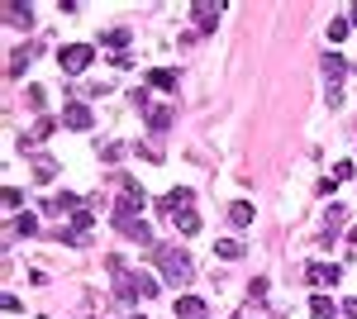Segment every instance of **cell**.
<instances>
[{"label": "cell", "mask_w": 357, "mask_h": 319, "mask_svg": "<svg viewBox=\"0 0 357 319\" xmlns=\"http://www.w3.org/2000/svg\"><path fill=\"white\" fill-rule=\"evenodd\" d=\"M5 24H14V29H29V24H34V5H19V0H10V5H5Z\"/></svg>", "instance_id": "obj_10"}, {"label": "cell", "mask_w": 357, "mask_h": 319, "mask_svg": "<svg viewBox=\"0 0 357 319\" xmlns=\"http://www.w3.org/2000/svg\"><path fill=\"white\" fill-rule=\"evenodd\" d=\"M343 219H348L343 205H329V210H324V229H329V233H338V229H343Z\"/></svg>", "instance_id": "obj_19"}, {"label": "cell", "mask_w": 357, "mask_h": 319, "mask_svg": "<svg viewBox=\"0 0 357 319\" xmlns=\"http://www.w3.org/2000/svg\"><path fill=\"white\" fill-rule=\"evenodd\" d=\"M53 129H58V119H38V124H34V129H29V133L19 138V148L29 153V148H38V143H48V138H53Z\"/></svg>", "instance_id": "obj_7"}, {"label": "cell", "mask_w": 357, "mask_h": 319, "mask_svg": "<svg viewBox=\"0 0 357 319\" xmlns=\"http://www.w3.org/2000/svg\"><path fill=\"white\" fill-rule=\"evenodd\" d=\"M48 210H53V214H77V210H82V196L62 191V196H53V201H48Z\"/></svg>", "instance_id": "obj_11"}, {"label": "cell", "mask_w": 357, "mask_h": 319, "mask_svg": "<svg viewBox=\"0 0 357 319\" xmlns=\"http://www.w3.org/2000/svg\"><path fill=\"white\" fill-rule=\"evenodd\" d=\"M343 315H348V319H357V296H353V301H343Z\"/></svg>", "instance_id": "obj_28"}, {"label": "cell", "mask_w": 357, "mask_h": 319, "mask_svg": "<svg viewBox=\"0 0 357 319\" xmlns=\"http://www.w3.org/2000/svg\"><path fill=\"white\" fill-rule=\"evenodd\" d=\"M172 224L181 229V238H190V233H200V214L195 210H177L172 214Z\"/></svg>", "instance_id": "obj_14"}, {"label": "cell", "mask_w": 357, "mask_h": 319, "mask_svg": "<svg viewBox=\"0 0 357 319\" xmlns=\"http://www.w3.org/2000/svg\"><path fill=\"white\" fill-rule=\"evenodd\" d=\"M114 229H119V233H129L134 243L153 248V229H148V219H138V214H124V219H114Z\"/></svg>", "instance_id": "obj_6"}, {"label": "cell", "mask_w": 357, "mask_h": 319, "mask_svg": "<svg viewBox=\"0 0 357 319\" xmlns=\"http://www.w3.org/2000/svg\"><path fill=\"white\" fill-rule=\"evenodd\" d=\"M53 177H58V162L53 157H34V181L38 186H53Z\"/></svg>", "instance_id": "obj_13"}, {"label": "cell", "mask_w": 357, "mask_h": 319, "mask_svg": "<svg viewBox=\"0 0 357 319\" xmlns=\"http://www.w3.org/2000/svg\"><path fill=\"white\" fill-rule=\"evenodd\" d=\"M119 186H124V196H119V205H114V214H110V219H124V214H138V210H143V201H148V196H143V181H138V177L119 172Z\"/></svg>", "instance_id": "obj_2"}, {"label": "cell", "mask_w": 357, "mask_h": 319, "mask_svg": "<svg viewBox=\"0 0 357 319\" xmlns=\"http://www.w3.org/2000/svg\"><path fill=\"white\" fill-rule=\"evenodd\" d=\"M310 315H315V319H338V315H343V310H338V305H334V301H329V296L319 291V296L310 301Z\"/></svg>", "instance_id": "obj_12"}, {"label": "cell", "mask_w": 357, "mask_h": 319, "mask_svg": "<svg viewBox=\"0 0 357 319\" xmlns=\"http://www.w3.org/2000/svg\"><path fill=\"white\" fill-rule=\"evenodd\" d=\"M353 238H357V229H353Z\"/></svg>", "instance_id": "obj_31"}, {"label": "cell", "mask_w": 357, "mask_h": 319, "mask_svg": "<svg viewBox=\"0 0 357 319\" xmlns=\"http://www.w3.org/2000/svg\"><path fill=\"white\" fill-rule=\"evenodd\" d=\"M62 124H67V129H90V124H95V119H90V105L86 101H72V105L62 110Z\"/></svg>", "instance_id": "obj_8"}, {"label": "cell", "mask_w": 357, "mask_h": 319, "mask_svg": "<svg viewBox=\"0 0 357 319\" xmlns=\"http://www.w3.org/2000/svg\"><path fill=\"white\" fill-rule=\"evenodd\" d=\"M229 224H234V229H248V224H253V205H248V201H234V205H229Z\"/></svg>", "instance_id": "obj_15"}, {"label": "cell", "mask_w": 357, "mask_h": 319, "mask_svg": "<svg viewBox=\"0 0 357 319\" xmlns=\"http://www.w3.org/2000/svg\"><path fill=\"white\" fill-rule=\"evenodd\" d=\"M90 62H95V48H90V43H67V48L58 53V67H62L67 77H82Z\"/></svg>", "instance_id": "obj_3"}, {"label": "cell", "mask_w": 357, "mask_h": 319, "mask_svg": "<svg viewBox=\"0 0 357 319\" xmlns=\"http://www.w3.org/2000/svg\"><path fill=\"white\" fill-rule=\"evenodd\" d=\"M248 296H253V301H267V277H258V281H248Z\"/></svg>", "instance_id": "obj_24"}, {"label": "cell", "mask_w": 357, "mask_h": 319, "mask_svg": "<svg viewBox=\"0 0 357 319\" xmlns=\"http://www.w3.org/2000/svg\"><path fill=\"white\" fill-rule=\"evenodd\" d=\"M5 205H10V210H19V205H24V191H14V186H5Z\"/></svg>", "instance_id": "obj_26"}, {"label": "cell", "mask_w": 357, "mask_h": 319, "mask_svg": "<svg viewBox=\"0 0 357 319\" xmlns=\"http://www.w3.org/2000/svg\"><path fill=\"white\" fill-rule=\"evenodd\" d=\"M190 14H195L200 34H214V29H219V14H224V5H214V0H195V5H190Z\"/></svg>", "instance_id": "obj_5"}, {"label": "cell", "mask_w": 357, "mask_h": 319, "mask_svg": "<svg viewBox=\"0 0 357 319\" xmlns=\"http://www.w3.org/2000/svg\"><path fill=\"white\" fill-rule=\"evenodd\" d=\"M148 257L162 267L167 286H181V281H190V272H195V267H190V257H186L181 248H162V243H153V248H148Z\"/></svg>", "instance_id": "obj_1"}, {"label": "cell", "mask_w": 357, "mask_h": 319, "mask_svg": "<svg viewBox=\"0 0 357 319\" xmlns=\"http://www.w3.org/2000/svg\"><path fill=\"white\" fill-rule=\"evenodd\" d=\"M134 319H148V315H134Z\"/></svg>", "instance_id": "obj_30"}, {"label": "cell", "mask_w": 357, "mask_h": 319, "mask_svg": "<svg viewBox=\"0 0 357 319\" xmlns=\"http://www.w3.org/2000/svg\"><path fill=\"white\" fill-rule=\"evenodd\" d=\"M214 253H219L224 262H238V257H243V243H238V238H219V243H214Z\"/></svg>", "instance_id": "obj_16"}, {"label": "cell", "mask_w": 357, "mask_h": 319, "mask_svg": "<svg viewBox=\"0 0 357 319\" xmlns=\"http://www.w3.org/2000/svg\"><path fill=\"white\" fill-rule=\"evenodd\" d=\"M29 62H34V48H14V53H10V77H19Z\"/></svg>", "instance_id": "obj_17"}, {"label": "cell", "mask_w": 357, "mask_h": 319, "mask_svg": "<svg viewBox=\"0 0 357 319\" xmlns=\"http://www.w3.org/2000/svg\"><path fill=\"white\" fill-rule=\"evenodd\" d=\"M100 43H110V48H124V43H129V29H110Z\"/></svg>", "instance_id": "obj_23"}, {"label": "cell", "mask_w": 357, "mask_h": 319, "mask_svg": "<svg viewBox=\"0 0 357 319\" xmlns=\"http://www.w3.org/2000/svg\"><path fill=\"white\" fill-rule=\"evenodd\" d=\"M148 124H153V133H167L172 129V110H148Z\"/></svg>", "instance_id": "obj_20"}, {"label": "cell", "mask_w": 357, "mask_h": 319, "mask_svg": "<svg viewBox=\"0 0 357 319\" xmlns=\"http://www.w3.org/2000/svg\"><path fill=\"white\" fill-rule=\"evenodd\" d=\"M172 310H177V319H205V315H210L200 296H177V305H172Z\"/></svg>", "instance_id": "obj_9"}, {"label": "cell", "mask_w": 357, "mask_h": 319, "mask_svg": "<svg viewBox=\"0 0 357 319\" xmlns=\"http://www.w3.org/2000/svg\"><path fill=\"white\" fill-rule=\"evenodd\" d=\"M348 29H353L348 19H334V24H329V38H334V43H343V38H348Z\"/></svg>", "instance_id": "obj_22"}, {"label": "cell", "mask_w": 357, "mask_h": 319, "mask_svg": "<svg viewBox=\"0 0 357 319\" xmlns=\"http://www.w3.org/2000/svg\"><path fill=\"white\" fill-rule=\"evenodd\" d=\"M348 24H357V5H353V14H348Z\"/></svg>", "instance_id": "obj_29"}, {"label": "cell", "mask_w": 357, "mask_h": 319, "mask_svg": "<svg viewBox=\"0 0 357 319\" xmlns=\"http://www.w3.org/2000/svg\"><path fill=\"white\" fill-rule=\"evenodd\" d=\"M29 105L43 110V105H48V91H43V86H29Z\"/></svg>", "instance_id": "obj_25"}, {"label": "cell", "mask_w": 357, "mask_h": 319, "mask_svg": "<svg viewBox=\"0 0 357 319\" xmlns=\"http://www.w3.org/2000/svg\"><path fill=\"white\" fill-rule=\"evenodd\" d=\"M148 81H153L158 91H177V72H167V67H158V72H148Z\"/></svg>", "instance_id": "obj_18"}, {"label": "cell", "mask_w": 357, "mask_h": 319, "mask_svg": "<svg viewBox=\"0 0 357 319\" xmlns=\"http://www.w3.org/2000/svg\"><path fill=\"white\" fill-rule=\"evenodd\" d=\"M14 233L34 238V233H38V219H34V214H19V219H14Z\"/></svg>", "instance_id": "obj_21"}, {"label": "cell", "mask_w": 357, "mask_h": 319, "mask_svg": "<svg viewBox=\"0 0 357 319\" xmlns=\"http://www.w3.org/2000/svg\"><path fill=\"white\" fill-rule=\"evenodd\" d=\"M305 281H310V286H338V281H343V267H338V262H310V267H305Z\"/></svg>", "instance_id": "obj_4"}, {"label": "cell", "mask_w": 357, "mask_h": 319, "mask_svg": "<svg viewBox=\"0 0 357 319\" xmlns=\"http://www.w3.org/2000/svg\"><path fill=\"white\" fill-rule=\"evenodd\" d=\"M353 172H357L353 162H338V167H334V181H348V177H353Z\"/></svg>", "instance_id": "obj_27"}]
</instances>
